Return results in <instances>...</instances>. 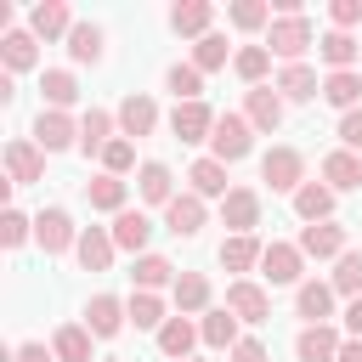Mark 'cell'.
<instances>
[{
	"label": "cell",
	"instance_id": "obj_1",
	"mask_svg": "<svg viewBox=\"0 0 362 362\" xmlns=\"http://www.w3.org/2000/svg\"><path fill=\"white\" fill-rule=\"evenodd\" d=\"M260 181H266L272 192H288V198H294V192L305 187V158H300L294 147H272V153L260 158Z\"/></svg>",
	"mask_w": 362,
	"mask_h": 362
},
{
	"label": "cell",
	"instance_id": "obj_2",
	"mask_svg": "<svg viewBox=\"0 0 362 362\" xmlns=\"http://www.w3.org/2000/svg\"><path fill=\"white\" fill-rule=\"evenodd\" d=\"M249 136H255V124H249L243 113H221V119H215V136H209V147H215L209 158H221V164H238V158L255 147Z\"/></svg>",
	"mask_w": 362,
	"mask_h": 362
},
{
	"label": "cell",
	"instance_id": "obj_3",
	"mask_svg": "<svg viewBox=\"0 0 362 362\" xmlns=\"http://www.w3.org/2000/svg\"><path fill=\"white\" fill-rule=\"evenodd\" d=\"M34 243H40L45 255H62V249H74V243H79V226H74V215H68V209H40V215H34Z\"/></svg>",
	"mask_w": 362,
	"mask_h": 362
},
{
	"label": "cell",
	"instance_id": "obj_4",
	"mask_svg": "<svg viewBox=\"0 0 362 362\" xmlns=\"http://www.w3.org/2000/svg\"><path fill=\"white\" fill-rule=\"evenodd\" d=\"M305 45H311V23H305V17H277L272 34H266V51L283 57V62H300Z\"/></svg>",
	"mask_w": 362,
	"mask_h": 362
},
{
	"label": "cell",
	"instance_id": "obj_5",
	"mask_svg": "<svg viewBox=\"0 0 362 362\" xmlns=\"http://www.w3.org/2000/svg\"><path fill=\"white\" fill-rule=\"evenodd\" d=\"M79 141V124L68 119V113H57V107H40V119H34V147L40 153H62V147H74Z\"/></svg>",
	"mask_w": 362,
	"mask_h": 362
},
{
	"label": "cell",
	"instance_id": "obj_6",
	"mask_svg": "<svg viewBox=\"0 0 362 362\" xmlns=\"http://www.w3.org/2000/svg\"><path fill=\"white\" fill-rule=\"evenodd\" d=\"M215 119H221V113H209L204 102H175L170 130H175V141H209V136H215Z\"/></svg>",
	"mask_w": 362,
	"mask_h": 362
},
{
	"label": "cell",
	"instance_id": "obj_7",
	"mask_svg": "<svg viewBox=\"0 0 362 362\" xmlns=\"http://www.w3.org/2000/svg\"><path fill=\"white\" fill-rule=\"evenodd\" d=\"M6 175H11V187H34L40 175H45V153L34 147V141H6Z\"/></svg>",
	"mask_w": 362,
	"mask_h": 362
},
{
	"label": "cell",
	"instance_id": "obj_8",
	"mask_svg": "<svg viewBox=\"0 0 362 362\" xmlns=\"http://www.w3.org/2000/svg\"><path fill=\"white\" fill-rule=\"evenodd\" d=\"M204 215H209V209H204L198 192H175V198L164 204V226H170L175 238H198V232H204Z\"/></svg>",
	"mask_w": 362,
	"mask_h": 362
},
{
	"label": "cell",
	"instance_id": "obj_9",
	"mask_svg": "<svg viewBox=\"0 0 362 362\" xmlns=\"http://www.w3.org/2000/svg\"><path fill=\"white\" fill-rule=\"evenodd\" d=\"M226 311H232L238 322H266V317H272V300H266V288H260V283L238 277V283L226 288Z\"/></svg>",
	"mask_w": 362,
	"mask_h": 362
},
{
	"label": "cell",
	"instance_id": "obj_10",
	"mask_svg": "<svg viewBox=\"0 0 362 362\" xmlns=\"http://www.w3.org/2000/svg\"><path fill=\"white\" fill-rule=\"evenodd\" d=\"M221 221H226L232 232H255V226H260V192H255V187H232V192L221 198Z\"/></svg>",
	"mask_w": 362,
	"mask_h": 362
},
{
	"label": "cell",
	"instance_id": "obj_11",
	"mask_svg": "<svg viewBox=\"0 0 362 362\" xmlns=\"http://www.w3.org/2000/svg\"><path fill=\"white\" fill-rule=\"evenodd\" d=\"M124 322H130L124 300H113V294H90V305H85V328H90L96 339H113Z\"/></svg>",
	"mask_w": 362,
	"mask_h": 362
},
{
	"label": "cell",
	"instance_id": "obj_12",
	"mask_svg": "<svg viewBox=\"0 0 362 362\" xmlns=\"http://www.w3.org/2000/svg\"><path fill=\"white\" fill-rule=\"evenodd\" d=\"M243 119H249L255 130H266V136H272V130L283 124V96H277V85H255V90H249V102H243Z\"/></svg>",
	"mask_w": 362,
	"mask_h": 362
},
{
	"label": "cell",
	"instance_id": "obj_13",
	"mask_svg": "<svg viewBox=\"0 0 362 362\" xmlns=\"http://www.w3.org/2000/svg\"><path fill=\"white\" fill-rule=\"evenodd\" d=\"M153 124H158V102L130 90V96L119 102V136H124V141H130V136H153Z\"/></svg>",
	"mask_w": 362,
	"mask_h": 362
},
{
	"label": "cell",
	"instance_id": "obj_14",
	"mask_svg": "<svg viewBox=\"0 0 362 362\" xmlns=\"http://www.w3.org/2000/svg\"><path fill=\"white\" fill-rule=\"evenodd\" d=\"M300 255H311V260H339V255H345V226H334V221L305 226V232H300Z\"/></svg>",
	"mask_w": 362,
	"mask_h": 362
},
{
	"label": "cell",
	"instance_id": "obj_15",
	"mask_svg": "<svg viewBox=\"0 0 362 362\" xmlns=\"http://www.w3.org/2000/svg\"><path fill=\"white\" fill-rule=\"evenodd\" d=\"M300 266H305L300 243H266V255H260V272H266L272 283H294V288H300Z\"/></svg>",
	"mask_w": 362,
	"mask_h": 362
},
{
	"label": "cell",
	"instance_id": "obj_16",
	"mask_svg": "<svg viewBox=\"0 0 362 362\" xmlns=\"http://www.w3.org/2000/svg\"><path fill=\"white\" fill-rule=\"evenodd\" d=\"M339 334L328 328V322H317V328H300V339H294V356L300 362H339Z\"/></svg>",
	"mask_w": 362,
	"mask_h": 362
},
{
	"label": "cell",
	"instance_id": "obj_17",
	"mask_svg": "<svg viewBox=\"0 0 362 362\" xmlns=\"http://www.w3.org/2000/svg\"><path fill=\"white\" fill-rule=\"evenodd\" d=\"M113 249H119V243H113V232H102V226H85L79 243H74V255H79L85 272H107V266H113Z\"/></svg>",
	"mask_w": 362,
	"mask_h": 362
},
{
	"label": "cell",
	"instance_id": "obj_18",
	"mask_svg": "<svg viewBox=\"0 0 362 362\" xmlns=\"http://www.w3.org/2000/svg\"><path fill=\"white\" fill-rule=\"evenodd\" d=\"M294 215H300L305 226L328 221V215H334V187H328V181H305V187L294 192Z\"/></svg>",
	"mask_w": 362,
	"mask_h": 362
},
{
	"label": "cell",
	"instance_id": "obj_19",
	"mask_svg": "<svg viewBox=\"0 0 362 362\" xmlns=\"http://www.w3.org/2000/svg\"><path fill=\"white\" fill-rule=\"evenodd\" d=\"M107 232H113V243H119V249H130V255L141 260V249H147V238H153V221H147L141 209H124V215H113V226H107Z\"/></svg>",
	"mask_w": 362,
	"mask_h": 362
},
{
	"label": "cell",
	"instance_id": "obj_20",
	"mask_svg": "<svg viewBox=\"0 0 362 362\" xmlns=\"http://www.w3.org/2000/svg\"><path fill=\"white\" fill-rule=\"evenodd\" d=\"M260 255H266V243H260L255 232H232V238L221 243V266H226V272H255Z\"/></svg>",
	"mask_w": 362,
	"mask_h": 362
},
{
	"label": "cell",
	"instance_id": "obj_21",
	"mask_svg": "<svg viewBox=\"0 0 362 362\" xmlns=\"http://www.w3.org/2000/svg\"><path fill=\"white\" fill-rule=\"evenodd\" d=\"M294 311L305 317V328L328 322V311H334V283H300V288H294Z\"/></svg>",
	"mask_w": 362,
	"mask_h": 362
},
{
	"label": "cell",
	"instance_id": "obj_22",
	"mask_svg": "<svg viewBox=\"0 0 362 362\" xmlns=\"http://www.w3.org/2000/svg\"><path fill=\"white\" fill-rule=\"evenodd\" d=\"M28 34H34V40L74 34V17H68V6H62V0H40V6H34V17H28Z\"/></svg>",
	"mask_w": 362,
	"mask_h": 362
},
{
	"label": "cell",
	"instance_id": "obj_23",
	"mask_svg": "<svg viewBox=\"0 0 362 362\" xmlns=\"http://www.w3.org/2000/svg\"><path fill=\"white\" fill-rule=\"evenodd\" d=\"M322 181H328L334 192H351V187H362V158H356L351 147L328 153V158H322Z\"/></svg>",
	"mask_w": 362,
	"mask_h": 362
},
{
	"label": "cell",
	"instance_id": "obj_24",
	"mask_svg": "<svg viewBox=\"0 0 362 362\" xmlns=\"http://www.w3.org/2000/svg\"><path fill=\"white\" fill-rule=\"evenodd\" d=\"M198 339H204V334H198V328H192V322H187V317H170V322H164V328H158V351H164V356H170V362H187V356H192V345H198Z\"/></svg>",
	"mask_w": 362,
	"mask_h": 362
},
{
	"label": "cell",
	"instance_id": "obj_25",
	"mask_svg": "<svg viewBox=\"0 0 362 362\" xmlns=\"http://www.w3.org/2000/svg\"><path fill=\"white\" fill-rule=\"evenodd\" d=\"M0 62H6V74H23V68H34V62H40V45H34V34H28V28H11V34L0 40Z\"/></svg>",
	"mask_w": 362,
	"mask_h": 362
},
{
	"label": "cell",
	"instance_id": "obj_26",
	"mask_svg": "<svg viewBox=\"0 0 362 362\" xmlns=\"http://www.w3.org/2000/svg\"><path fill=\"white\" fill-rule=\"evenodd\" d=\"M187 181H192L187 192H198V198H226V192H232V187H226V164H221V158H198V164L187 170Z\"/></svg>",
	"mask_w": 362,
	"mask_h": 362
},
{
	"label": "cell",
	"instance_id": "obj_27",
	"mask_svg": "<svg viewBox=\"0 0 362 362\" xmlns=\"http://www.w3.org/2000/svg\"><path fill=\"white\" fill-rule=\"evenodd\" d=\"M198 334H204V345L209 351H232L243 334H238V317L221 305V311H204V322H198Z\"/></svg>",
	"mask_w": 362,
	"mask_h": 362
},
{
	"label": "cell",
	"instance_id": "obj_28",
	"mask_svg": "<svg viewBox=\"0 0 362 362\" xmlns=\"http://www.w3.org/2000/svg\"><path fill=\"white\" fill-rule=\"evenodd\" d=\"M209 17H215V6L209 0H181V6H170V28L175 34H209Z\"/></svg>",
	"mask_w": 362,
	"mask_h": 362
},
{
	"label": "cell",
	"instance_id": "obj_29",
	"mask_svg": "<svg viewBox=\"0 0 362 362\" xmlns=\"http://www.w3.org/2000/svg\"><path fill=\"white\" fill-rule=\"evenodd\" d=\"M317 90H322V85H317V74H311L305 62H288V68L277 74V96H283V102H311Z\"/></svg>",
	"mask_w": 362,
	"mask_h": 362
},
{
	"label": "cell",
	"instance_id": "obj_30",
	"mask_svg": "<svg viewBox=\"0 0 362 362\" xmlns=\"http://www.w3.org/2000/svg\"><path fill=\"white\" fill-rule=\"evenodd\" d=\"M85 198H90V209H107V215H124V181L119 175H90L85 181Z\"/></svg>",
	"mask_w": 362,
	"mask_h": 362
},
{
	"label": "cell",
	"instance_id": "obj_31",
	"mask_svg": "<svg viewBox=\"0 0 362 362\" xmlns=\"http://www.w3.org/2000/svg\"><path fill=\"white\" fill-rule=\"evenodd\" d=\"M170 294H175V311L187 317V311H204L209 305V277L204 272H181L175 283H170Z\"/></svg>",
	"mask_w": 362,
	"mask_h": 362
},
{
	"label": "cell",
	"instance_id": "obj_32",
	"mask_svg": "<svg viewBox=\"0 0 362 362\" xmlns=\"http://www.w3.org/2000/svg\"><path fill=\"white\" fill-rule=\"evenodd\" d=\"M90 328L85 322H68V328H57V339H51V351H57V362H90Z\"/></svg>",
	"mask_w": 362,
	"mask_h": 362
},
{
	"label": "cell",
	"instance_id": "obj_33",
	"mask_svg": "<svg viewBox=\"0 0 362 362\" xmlns=\"http://www.w3.org/2000/svg\"><path fill=\"white\" fill-rule=\"evenodd\" d=\"M317 51H322V62H328L334 74H351V62H356V40H351L345 28L322 34V40H317Z\"/></svg>",
	"mask_w": 362,
	"mask_h": 362
},
{
	"label": "cell",
	"instance_id": "obj_34",
	"mask_svg": "<svg viewBox=\"0 0 362 362\" xmlns=\"http://www.w3.org/2000/svg\"><path fill=\"white\" fill-rule=\"evenodd\" d=\"M107 141H113V113L90 107V113L79 119V153H102Z\"/></svg>",
	"mask_w": 362,
	"mask_h": 362
},
{
	"label": "cell",
	"instance_id": "obj_35",
	"mask_svg": "<svg viewBox=\"0 0 362 362\" xmlns=\"http://www.w3.org/2000/svg\"><path fill=\"white\" fill-rule=\"evenodd\" d=\"M130 277H136V288H147V294H158V288H164V283H175L181 272H175V266H170L164 255H141Z\"/></svg>",
	"mask_w": 362,
	"mask_h": 362
},
{
	"label": "cell",
	"instance_id": "obj_36",
	"mask_svg": "<svg viewBox=\"0 0 362 362\" xmlns=\"http://www.w3.org/2000/svg\"><path fill=\"white\" fill-rule=\"evenodd\" d=\"M124 311H130V322H136V328H153V334L170 322V317H164V300H158V294H147V288H136V294L124 300Z\"/></svg>",
	"mask_w": 362,
	"mask_h": 362
},
{
	"label": "cell",
	"instance_id": "obj_37",
	"mask_svg": "<svg viewBox=\"0 0 362 362\" xmlns=\"http://www.w3.org/2000/svg\"><path fill=\"white\" fill-rule=\"evenodd\" d=\"M68 57H74V62H102V28H96V23H74Z\"/></svg>",
	"mask_w": 362,
	"mask_h": 362
},
{
	"label": "cell",
	"instance_id": "obj_38",
	"mask_svg": "<svg viewBox=\"0 0 362 362\" xmlns=\"http://www.w3.org/2000/svg\"><path fill=\"white\" fill-rule=\"evenodd\" d=\"M322 96L351 113V107L362 102V74H328V79H322Z\"/></svg>",
	"mask_w": 362,
	"mask_h": 362
},
{
	"label": "cell",
	"instance_id": "obj_39",
	"mask_svg": "<svg viewBox=\"0 0 362 362\" xmlns=\"http://www.w3.org/2000/svg\"><path fill=\"white\" fill-rule=\"evenodd\" d=\"M136 187H141V198H147V204H170V198H175V187H170V170H164L158 158H153V164H141Z\"/></svg>",
	"mask_w": 362,
	"mask_h": 362
},
{
	"label": "cell",
	"instance_id": "obj_40",
	"mask_svg": "<svg viewBox=\"0 0 362 362\" xmlns=\"http://www.w3.org/2000/svg\"><path fill=\"white\" fill-rule=\"evenodd\" d=\"M334 294L362 300V249H345V255H339V266H334Z\"/></svg>",
	"mask_w": 362,
	"mask_h": 362
},
{
	"label": "cell",
	"instance_id": "obj_41",
	"mask_svg": "<svg viewBox=\"0 0 362 362\" xmlns=\"http://www.w3.org/2000/svg\"><path fill=\"white\" fill-rule=\"evenodd\" d=\"M232 68H238V79H249V90L266 79V68H272V51L266 45H243L238 57H232Z\"/></svg>",
	"mask_w": 362,
	"mask_h": 362
},
{
	"label": "cell",
	"instance_id": "obj_42",
	"mask_svg": "<svg viewBox=\"0 0 362 362\" xmlns=\"http://www.w3.org/2000/svg\"><path fill=\"white\" fill-rule=\"evenodd\" d=\"M164 85L175 90V102H198V96H204V74H198L192 62H175V68L164 74Z\"/></svg>",
	"mask_w": 362,
	"mask_h": 362
},
{
	"label": "cell",
	"instance_id": "obj_43",
	"mask_svg": "<svg viewBox=\"0 0 362 362\" xmlns=\"http://www.w3.org/2000/svg\"><path fill=\"white\" fill-rule=\"evenodd\" d=\"M40 90H45V102H51L57 113H62V107H68V102L79 96V85H74V74H68V68H45V79H40Z\"/></svg>",
	"mask_w": 362,
	"mask_h": 362
},
{
	"label": "cell",
	"instance_id": "obj_44",
	"mask_svg": "<svg viewBox=\"0 0 362 362\" xmlns=\"http://www.w3.org/2000/svg\"><path fill=\"white\" fill-rule=\"evenodd\" d=\"M192 68H198V74H215V68H226V40H221V34H204V40L192 45Z\"/></svg>",
	"mask_w": 362,
	"mask_h": 362
},
{
	"label": "cell",
	"instance_id": "obj_45",
	"mask_svg": "<svg viewBox=\"0 0 362 362\" xmlns=\"http://www.w3.org/2000/svg\"><path fill=\"white\" fill-rule=\"evenodd\" d=\"M28 238H34V221H28L23 209H6V215H0V243H6V249H23Z\"/></svg>",
	"mask_w": 362,
	"mask_h": 362
},
{
	"label": "cell",
	"instance_id": "obj_46",
	"mask_svg": "<svg viewBox=\"0 0 362 362\" xmlns=\"http://www.w3.org/2000/svg\"><path fill=\"white\" fill-rule=\"evenodd\" d=\"M130 164H136V141H124V136H113V141L102 147V170H107V175H124Z\"/></svg>",
	"mask_w": 362,
	"mask_h": 362
},
{
	"label": "cell",
	"instance_id": "obj_47",
	"mask_svg": "<svg viewBox=\"0 0 362 362\" xmlns=\"http://www.w3.org/2000/svg\"><path fill=\"white\" fill-rule=\"evenodd\" d=\"M232 23H238V28H260V23H266V6H260V0H238V6H232Z\"/></svg>",
	"mask_w": 362,
	"mask_h": 362
},
{
	"label": "cell",
	"instance_id": "obj_48",
	"mask_svg": "<svg viewBox=\"0 0 362 362\" xmlns=\"http://www.w3.org/2000/svg\"><path fill=\"white\" fill-rule=\"evenodd\" d=\"M328 17H334V28H351V23H362V0H334Z\"/></svg>",
	"mask_w": 362,
	"mask_h": 362
},
{
	"label": "cell",
	"instance_id": "obj_49",
	"mask_svg": "<svg viewBox=\"0 0 362 362\" xmlns=\"http://www.w3.org/2000/svg\"><path fill=\"white\" fill-rule=\"evenodd\" d=\"M339 141H345V147H362V107H351V113L339 119Z\"/></svg>",
	"mask_w": 362,
	"mask_h": 362
},
{
	"label": "cell",
	"instance_id": "obj_50",
	"mask_svg": "<svg viewBox=\"0 0 362 362\" xmlns=\"http://www.w3.org/2000/svg\"><path fill=\"white\" fill-rule=\"evenodd\" d=\"M226 356H232V362H266V345H260V339H238Z\"/></svg>",
	"mask_w": 362,
	"mask_h": 362
},
{
	"label": "cell",
	"instance_id": "obj_51",
	"mask_svg": "<svg viewBox=\"0 0 362 362\" xmlns=\"http://www.w3.org/2000/svg\"><path fill=\"white\" fill-rule=\"evenodd\" d=\"M17 362H57V351H45V339H23L17 345Z\"/></svg>",
	"mask_w": 362,
	"mask_h": 362
},
{
	"label": "cell",
	"instance_id": "obj_52",
	"mask_svg": "<svg viewBox=\"0 0 362 362\" xmlns=\"http://www.w3.org/2000/svg\"><path fill=\"white\" fill-rule=\"evenodd\" d=\"M345 334H351V339H362V300H351V305H345Z\"/></svg>",
	"mask_w": 362,
	"mask_h": 362
},
{
	"label": "cell",
	"instance_id": "obj_53",
	"mask_svg": "<svg viewBox=\"0 0 362 362\" xmlns=\"http://www.w3.org/2000/svg\"><path fill=\"white\" fill-rule=\"evenodd\" d=\"M339 362H362V339H345L339 345Z\"/></svg>",
	"mask_w": 362,
	"mask_h": 362
},
{
	"label": "cell",
	"instance_id": "obj_54",
	"mask_svg": "<svg viewBox=\"0 0 362 362\" xmlns=\"http://www.w3.org/2000/svg\"><path fill=\"white\" fill-rule=\"evenodd\" d=\"M107 362H119V356H107Z\"/></svg>",
	"mask_w": 362,
	"mask_h": 362
},
{
	"label": "cell",
	"instance_id": "obj_55",
	"mask_svg": "<svg viewBox=\"0 0 362 362\" xmlns=\"http://www.w3.org/2000/svg\"><path fill=\"white\" fill-rule=\"evenodd\" d=\"M187 362H192V356H187Z\"/></svg>",
	"mask_w": 362,
	"mask_h": 362
}]
</instances>
